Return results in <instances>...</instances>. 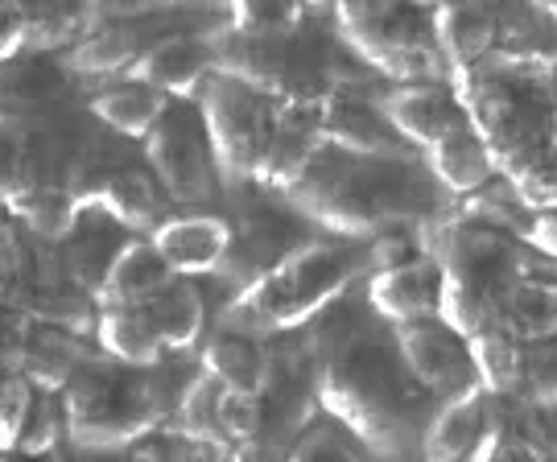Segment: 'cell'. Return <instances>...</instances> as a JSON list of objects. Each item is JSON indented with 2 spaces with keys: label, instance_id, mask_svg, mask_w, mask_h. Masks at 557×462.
Listing matches in <instances>:
<instances>
[{
  "label": "cell",
  "instance_id": "d6986e66",
  "mask_svg": "<svg viewBox=\"0 0 557 462\" xmlns=\"http://www.w3.org/2000/svg\"><path fill=\"white\" fill-rule=\"evenodd\" d=\"M211 71H215L211 38L182 29V34H161V38L149 41L128 75L153 83L158 91L174 96V100H195Z\"/></svg>",
  "mask_w": 557,
  "mask_h": 462
},
{
  "label": "cell",
  "instance_id": "9a60e30c",
  "mask_svg": "<svg viewBox=\"0 0 557 462\" xmlns=\"http://www.w3.org/2000/svg\"><path fill=\"white\" fill-rule=\"evenodd\" d=\"M380 112L409 149L434 145L450 124L462 121V103H458L455 87L442 79L393 83L380 96Z\"/></svg>",
  "mask_w": 557,
  "mask_h": 462
},
{
  "label": "cell",
  "instance_id": "b9f144b4",
  "mask_svg": "<svg viewBox=\"0 0 557 462\" xmlns=\"http://www.w3.org/2000/svg\"><path fill=\"white\" fill-rule=\"evenodd\" d=\"M96 17H140L149 13L158 0H87Z\"/></svg>",
  "mask_w": 557,
  "mask_h": 462
},
{
  "label": "cell",
  "instance_id": "7a4b0ae2",
  "mask_svg": "<svg viewBox=\"0 0 557 462\" xmlns=\"http://www.w3.org/2000/svg\"><path fill=\"white\" fill-rule=\"evenodd\" d=\"M294 211L343 240H372L380 227L421 211V182L409 158H363L322 145L298 186L285 190Z\"/></svg>",
  "mask_w": 557,
  "mask_h": 462
},
{
  "label": "cell",
  "instance_id": "f1b7e54d",
  "mask_svg": "<svg viewBox=\"0 0 557 462\" xmlns=\"http://www.w3.org/2000/svg\"><path fill=\"white\" fill-rule=\"evenodd\" d=\"M149 310V319L158 326L165 351H190L207 330V305L202 294L195 289V277H174L170 285H161L149 302H140Z\"/></svg>",
  "mask_w": 557,
  "mask_h": 462
},
{
  "label": "cell",
  "instance_id": "7dc6e473",
  "mask_svg": "<svg viewBox=\"0 0 557 462\" xmlns=\"http://www.w3.org/2000/svg\"><path fill=\"white\" fill-rule=\"evenodd\" d=\"M306 4H326V0H306Z\"/></svg>",
  "mask_w": 557,
  "mask_h": 462
},
{
  "label": "cell",
  "instance_id": "e0dca14e",
  "mask_svg": "<svg viewBox=\"0 0 557 462\" xmlns=\"http://www.w3.org/2000/svg\"><path fill=\"white\" fill-rule=\"evenodd\" d=\"M438 298L442 269L425 248L409 261L384 264V269L368 273V305L388 322L430 319V314H438Z\"/></svg>",
  "mask_w": 557,
  "mask_h": 462
},
{
  "label": "cell",
  "instance_id": "836d02e7",
  "mask_svg": "<svg viewBox=\"0 0 557 462\" xmlns=\"http://www.w3.org/2000/svg\"><path fill=\"white\" fill-rule=\"evenodd\" d=\"M285 454H289V459H363L368 446L359 442L356 434L338 422V417H331V413L319 409V417L310 413V422L301 425L298 438L285 446Z\"/></svg>",
  "mask_w": 557,
  "mask_h": 462
},
{
  "label": "cell",
  "instance_id": "2e32d148",
  "mask_svg": "<svg viewBox=\"0 0 557 462\" xmlns=\"http://www.w3.org/2000/svg\"><path fill=\"white\" fill-rule=\"evenodd\" d=\"M149 240L178 277H202V273H215L227 257L232 220L215 211H178V215H165L149 232Z\"/></svg>",
  "mask_w": 557,
  "mask_h": 462
},
{
  "label": "cell",
  "instance_id": "ab89813d",
  "mask_svg": "<svg viewBox=\"0 0 557 462\" xmlns=\"http://www.w3.org/2000/svg\"><path fill=\"white\" fill-rule=\"evenodd\" d=\"M25 50V29H21L17 0H0V71Z\"/></svg>",
  "mask_w": 557,
  "mask_h": 462
},
{
  "label": "cell",
  "instance_id": "7bdbcfd3",
  "mask_svg": "<svg viewBox=\"0 0 557 462\" xmlns=\"http://www.w3.org/2000/svg\"><path fill=\"white\" fill-rule=\"evenodd\" d=\"M17 264H21V244H17V236L0 223V277H13Z\"/></svg>",
  "mask_w": 557,
  "mask_h": 462
},
{
  "label": "cell",
  "instance_id": "484cf974",
  "mask_svg": "<svg viewBox=\"0 0 557 462\" xmlns=\"http://www.w3.org/2000/svg\"><path fill=\"white\" fill-rule=\"evenodd\" d=\"M170 100L174 96L158 91L153 83L128 75V79L103 83L100 91L87 100V116H96V124H103L120 141H145V133L153 128V121L165 112Z\"/></svg>",
  "mask_w": 557,
  "mask_h": 462
},
{
  "label": "cell",
  "instance_id": "277c9868",
  "mask_svg": "<svg viewBox=\"0 0 557 462\" xmlns=\"http://www.w3.org/2000/svg\"><path fill=\"white\" fill-rule=\"evenodd\" d=\"M520 244L517 232L462 211L425 244L442 269L438 319L446 326L475 335L504 319V305L520 285Z\"/></svg>",
  "mask_w": 557,
  "mask_h": 462
},
{
  "label": "cell",
  "instance_id": "8fae6325",
  "mask_svg": "<svg viewBox=\"0 0 557 462\" xmlns=\"http://www.w3.org/2000/svg\"><path fill=\"white\" fill-rule=\"evenodd\" d=\"M170 417L186 438L211 450H260V392H236L220 384L211 372H195L190 384L174 397Z\"/></svg>",
  "mask_w": 557,
  "mask_h": 462
},
{
  "label": "cell",
  "instance_id": "ee69618b",
  "mask_svg": "<svg viewBox=\"0 0 557 462\" xmlns=\"http://www.w3.org/2000/svg\"><path fill=\"white\" fill-rule=\"evenodd\" d=\"M533 4H537L541 13H549V17L557 21V0H533Z\"/></svg>",
  "mask_w": 557,
  "mask_h": 462
},
{
  "label": "cell",
  "instance_id": "ac0fdd59",
  "mask_svg": "<svg viewBox=\"0 0 557 462\" xmlns=\"http://www.w3.org/2000/svg\"><path fill=\"white\" fill-rule=\"evenodd\" d=\"M499 4L496 0H442L430 9V29L438 46L446 75L492 59L499 38Z\"/></svg>",
  "mask_w": 557,
  "mask_h": 462
},
{
  "label": "cell",
  "instance_id": "d590c367",
  "mask_svg": "<svg viewBox=\"0 0 557 462\" xmlns=\"http://www.w3.org/2000/svg\"><path fill=\"white\" fill-rule=\"evenodd\" d=\"M227 29L239 34H289L306 25V0H220Z\"/></svg>",
  "mask_w": 557,
  "mask_h": 462
},
{
  "label": "cell",
  "instance_id": "52a82bcc",
  "mask_svg": "<svg viewBox=\"0 0 557 462\" xmlns=\"http://www.w3.org/2000/svg\"><path fill=\"white\" fill-rule=\"evenodd\" d=\"M343 41L393 83L442 79L446 62L434 46L430 9L418 0H331Z\"/></svg>",
  "mask_w": 557,
  "mask_h": 462
},
{
  "label": "cell",
  "instance_id": "7c38bea8",
  "mask_svg": "<svg viewBox=\"0 0 557 462\" xmlns=\"http://www.w3.org/2000/svg\"><path fill=\"white\" fill-rule=\"evenodd\" d=\"M393 326H397L393 342H397L400 360H405V367L418 376V384L434 401H450L458 392L479 388L467 335H458L455 326H446L438 314L393 322Z\"/></svg>",
  "mask_w": 557,
  "mask_h": 462
},
{
  "label": "cell",
  "instance_id": "3957f363",
  "mask_svg": "<svg viewBox=\"0 0 557 462\" xmlns=\"http://www.w3.org/2000/svg\"><path fill=\"white\" fill-rule=\"evenodd\" d=\"M359 273H368V252L351 248V240H298L257 282L239 285V294L223 310V326H239L264 339L281 330H301L322 319Z\"/></svg>",
  "mask_w": 557,
  "mask_h": 462
},
{
  "label": "cell",
  "instance_id": "ffe728a7",
  "mask_svg": "<svg viewBox=\"0 0 557 462\" xmlns=\"http://www.w3.org/2000/svg\"><path fill=\"white\" fill-rule=\"evenodd\" d=\"M91 207H100L108 220L124 227V232H153L165 215H170V195L161 190V182L153 178L149 165L137 161H120L112 165L103 182L96 186V199Z\"/></svg>",
  "mask_w": 557,
  "mask_h": 462
},
{
  "label": "cell",
  "instance_id": "7402d4cb",
  "mask_svg": "<svg viewBox=\"0 0 557 462\" xmlns=\"http://www.w3.org/2000/svg\"><path fill=\"white\" fill-rule=\"evenodd\" d=\"M199 367L211 372L220 384L236 388V392H252L257 397L260 388L273 376V351H269V339L264 335H252V330H239V326H215L207 339H202V355Z\"/></svg>",
  "mask_w": 557,
  "mask_h": 462
},
{
  "label": "cell",
  "instance_id": "4fadbf2b",
  "mask_svg": "<svg viewBox=\"0 0 557 462\" xmlns=\"http://www.w3.org/2000/svg\"><path fill=\"white\" fill-rule=\"evenodd\" d=\"M314 116H319L322 141L347 149V153H363V158H409V145L393 133V124L384 121L380 100L363 96L356 87H343L335 83L319 103H314Z\"/></svg>",
  "mask_w": 557,
  "mask_h": 462
},
{
  "label": "cell",
  "instance_id": "30bf717a",
  "mask_svg": "<svg viewBox=\"0 0 557 462\" xmlns=\"http://www.w3.org/2000/svg\"><path fill=\"white\" fill-rule=\"evenodd\" d=\"M145 165L153 170L161 190L170 202L195 207L207 202L220 186V170H215V153L202 128L199 103L195 100H170L153 128L145 133Z\"/></svg>",
  "mask_w": 557,
  "mask_h": 462
},
{
  "label": "cell",
  "instance_id": "74e56055",
  "mask_svg": "<svg viewBox=\"0 0 557 462\" xmlns=\"http://www.w3.org/2000/svg\"><path fill=\"white\" fill-rule=\"evenodd\" d=\"M517 397L533 409L557 404V335L524 339V376H520Z\"/></svg>",
  "mask_w": 557,
  "mask_h": 462
},
{
  "label": "cell",
  "instance_id": "e575fe53",
  "mask_svg": "<svg viewBox=\"0 0 557 462\" xmlns=\"http://www.w3.org/2000/svg\"><path fill=\"white\" fill-rule=\"evenodd\" d=\"M54 248H59L62 269H66L87 294H96L103 269H108L112 252L120 248V236H112V232H79V227H75V232L62 244H54Z\"/></svg>",
  "mask_w": 557,
  "mask_h": 462
},
{
  "label": "cell",
  "instance_id": "cb8c5ba5",
  "mask_svg": "<svg viewBox=\"0 0 557 462\" xmlns=\"http://www.w3.org/2000/svg\"><path fill=\"white\" fill-rule=\"evenodd\" d=\"M294 244L298 240L289 236V227L273 211H248V215L232 220V244H227V257L215 273L239 289V285L257 282L264 269H273Z\"/></svg>",
  "mask_w": 557,
  "mask_h": 462
},
{
  "label": "cell",
  "instance_id": "5b68a950",
  "mask_svg": "<svg viewBox=\"0 0 557 462\" xmlns=\"http://www.w3.org/2000/svg\"><path fill=\"white\" fill-rule=\"evenodd\" d=\"M450 87L462 103V116L471 121V128L483 137L487 153L496 161V174L512 182L545 153L557 103L537 83L520 79L508 66L483 59L475 66L450 71Z\"/></svg>",
  "mask_w": 557,
  "mask_h": 462
},
{
  "label": "cell",
  "instance_id": "4316f807",
  "mask_svg": "<svg viewBox=\"0 0 557 462\" xmlns=\"http://www.w3.org/2000/svg\"><path fill=\"white\" fill-rule=\"evenodd\" d=\"M421 153H425L430 178L438 182V186H446L450 195H467V190L483 186L487 178H496V161H492L487 145H483V137L471 128L467 116L458 124H450L438 141L425 145Z\"/></svg>",
  "mask_w": 557,
  "mask_h": 462
},
{
  "label": "cell",
  "instance_id": "6da1fadb",
  "mask_svg": "<svg viewBox=\"0 0 557 462\" xmlns=\"http://www.w3.org/2000/svg\"><path fill=\"white\" fill-rule=\"evenodd\" d=\"M319 409L368 446V454H405L430 422V392L405 367L397 342L380 335H347L322 363L314 360Z\"/></svg>",
  "mask_w": 557,
  "mask_h": 462
},
{
  "label": "cell",
  "instance_id": "ba28073f",
  "mask_svg": "<svg viewBox=\"0 0 557 462\" xmlns=\"http://www.w3.org/2000/svg\"><path fill=\"white\" fill-rule=\"evenodd\" d=\"M211 54H215V71L236 75L248 87L264 91L273 103H319L335 87L322 46L306 38L301 25L289 34L223 29V34H211Z\"/></svg>",
  "mask_w": 557,
  "mask_h": 462
},
{
  "label": "cell",
  "instance_id": "f6af8a7d",
  "mask_svg": "<svg viewBox=\"0 0 557 462\" xmlns=\"http://www.w3.org/2000/svg\"><path fill=\"white\" fill-rule=\"evenodd\" d=\"M174 4H211V0H174Z\"/></svg>",
  "mask_w": 557,
  "mask_h": 462
},
{
  "label": "cell",
  "instance_id": "83f0119b",
  "mask_svg": "<svg viewBox=\"0 0 557 462\" xmlns=\"http://www.w3.org/2000/svg\"><path fill=\"white\" fill-rule=\"evenodd\" d=\"M96 342L103 355L133 367H161L165 363V342L145 305H96Z\"/></svg>",
  "mask_w": 557,
  "mask_h": 462
},
{
  "label": "cell",
  "instance_id": "9c48e42d",
  "mask_svg": "<svg viewBox=\"0 0 557 462\" xmlns=\"http://www.w3.org/2000/svg\"><path fill=\"white\" fill-rule=\"evenodd\" d=\"M195 103H199L202 128H207V141H211V153H215L220 182H227V186L252 182L260 145L273 128L277 103L269 100L264 91L236 79V75H223V71L207 75Z\"/></svg>",
  "mask_w": 557,
  "mask_h": 462
},
{
  "label": "cell",
  "instance_id": "4dcf8cb0",
  "mask_svg": "<svg viewBox=\"0 0 557 462\" xmlns=\"http://www.w3.org/2000/svg\"><path fill=\"white\" fill-rule=\"evenodd\" d=\"M467 347L475 360L479 384L496 397H517L520 376H524V339L512 335L504 322H492L475 335H467Z\"/></svg>",
  "mask_w": 557,
  "mask_h": 462
},
{
  "label": "cell",
  "instance_id": "603a6c76",
  "mask_svg": "<svg viewBox=\"0 0 557 462\" xmlns=\"http://www.w3.org/2000/svg\"><path fill=\"white\" fill-rule=\"evenodd\" d=\"M178 277L170 264L161 261V252L153 248L149 236L137 240H120L112 252V261L103 269L100 285H96V305H140L158 294L161 285H170Z\"/></svg>",
  "mask_w": 557,
  "mask_h": 462
},
{
  "label": "cell",
  "instance_id": "8992f818",
  "mask_svg": "<svg viewBox=\"0 0 557 462\" xmlns=\"http://www.w3.org/2000/svg\"><path fill=\"white\" fill-rule=\"evenodd\" d=\"M158 367H133L112 355L100 363L83 360L62 384L66 438L87 450H128L149 429L165 425L174 404L153 380Z\"/></svg>",
  "mask_w": 557,
  "mask_h": 462
},
{
  "label": "cell",
  "instance_id": "d4e9b609",
  "mask_svg": "<svg viewBox=\"0 0 557 462\" xmlns=\"http://www.w3.org/2000/svg\"><path fill=\"white\" fill-rule=\"evenodd\" d=\"M487 404L492 392L479 384L471 392H458L450 401H438V409L430 413V422L421 429L418 450L425 459H475V446L483 438L487 425Z\"/></svg>",
  "mask_w": 557,
  "mask_h": 462
},
{
  "label": "cell",
  "instance_id": "d6a6232c",
  "mask_svg": "<svg viewBox=\"0 0 557 462\" xmlns=\"http://www.w3.org/2000/svg\"><path fill=\"white\" fill-rule=\"evenodd\" d=\"M38 182L34 124L17 112H0V207L17 211V202Z\"/></svg>",
  "mask_w": 557,
  "mask_h": 462
},
{
  "label": "cell",
  "instance_id": "bcb514c9",
  "mask_svg": "<svg viewBox=\"0 0 557 462\" xmlns=\"http://www.w3.org/2000/svg\"><path fill=\"white\" fill-rule=\"evenodd\" d=\"M421 9H434V4H442V0H418Z\"/></svg>",
  "mask_w": 557,
  "mask_h": 462
},
{
  "label": "cell",
  "instance_id": "60d3db41",
  "mask_svg": "<svg viewBox=\"0 0 557 462\" xmlns=\"http://www.w3.org/2000/svg\"><path fill=\"white\" fill-rule=\"evenodd\" d=\"M520 240H529L533 248H541V252L557 257V207L529 215V227H524V236H520Z\"/></svg>",
  "mask_w": 557,
  "mask_h": 462
},
{
  "label": "cell",
  "instance_id": "44dd1931",
  "mask_svg": "<svg viewBox=\"0 0 557 462\" xmlns=\"http://www.w3.org/2000/svg\"><path fill=\"white\" fill-rule=\"evenodd\" d=\"M145 29L137 17H100L79 41L66 46V71L87 79H120L133 71V62L145 50Z\"/></svg>",
  "mask_w": 557,
  "mask_h": 462
},
{
  "label": "cell",
  "instance_id": "5bb4252c",
  "mask_svg": "<svg viewBox=\"0 0 557 462\" xmlns=\"http://www.w3.org/2000/svg\"><path fill=\"white\" fill-rule=\"evenodd\" d=\"M322 128L314 116V103H277L273 112V128L260 145L257 170L252 182L264 190L285 195L289 186H298L301 174L314 165V158L322 153Z\"/></svg>",
  "mask_w": 557,
  "mask_h": 462
},
{
  "label": "cell",
  "instance_id": "1f68e13d",
  "mask_svg": "<svg viewBox=\"0 0 557 462\" xmlns=\"http://www.w3.org/2000/svg\"><path fill=\"white\" fill-rule=\"evenodd\" d=\"M21 223L46 244H62L87 215V202L71 190V186H59V182H34L29 195L17 202Z\"/></svg>",
  "mask_w": 557,
  "mask_h": 462
},
{
  "label": "cell",
  "instance_id": "f546056e",
  "mask_svg": "<svg viewBox=\"0 0 557 462\" xmlns=\"http://www.w3.org/2000/svg\"><path fill=\"white\" fill-rule=\"evenodd\" d=\"M17 13L25 50H66L91 29V21H100L87 0H17Z\"/></svg>",
  "mask_w": 557,
  "mask_h": 462
},
{
  "label": "cell",
  "instance_id": "f35d334b",
  "mask_svg": "<svg viewBox=\"0 0 557 462\" xmlns=\"http://www.w3.org/2000/svg\"><path fill=\"white\" fill-rule=\"evenodd\" d=\"M25 335H29V319L17 305H0V367H21Z\"/></svg>",
  "mask_w": 557,
  "mask_h": 462
},
{
  "label": "cell",
  "instance_id": "8d00e7d4",
  "mask_svg": "<svg viewBox=\"0 0 557 462\" xmlns=\"http://www.w3.org/2000/svg\"><path fill=\"white\" fill-rule=\"evenodd\" d=\"M66 434V409H62V392L59 388H34V401L25 409V422L17 429V442L13 450H25V454H46L54 450L59 438Z\"/></svg>",
  "mask_w": 557,
  "mask_h": 462
}]
</instances>
